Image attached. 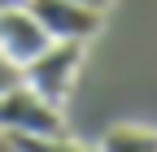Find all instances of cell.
<instances>
[{
  "label": "cell",
  "instance_id": "obj_1",
  "mask_svg": "<svg viewBox=\"0 0 157 152\" xmlns=\"http://www.w3.org/2000/svg\"><path fill=\"white\" fill-rule=\"evenodd\" d=\"M0 135L5 148H70L66 109L48 104L26 83L0 91Z\"/></svg>",
  "mask_w": 157,
  "mask_h": 152
},
{
  "label": "cell",
  "instance_id": "obj_2",
  "mask_svg": "<svg viewBox=\"0 0 157 152\" xmlns=\"http://www.w3.org/2000/svg\"><path fill=\"white\" fill-rule=\"evenodd\" d=\"M83 56H87V44H83V39H52V44L22 70V83H26L31 91H39L48 104L66 109L70 91H74V83H78V74H83Z\"/></svg>",
  "mask_w": 157,
  "mask_h": 152
},
{
  "label": "cell",
  "instance_id": "obj_3",
  "mask_svg": "<svg viewBox=\"0 0 157 152\" xmlns=\"http://www.w3.org/2000/svg\"><path fill=\"white\" fill-rule=\"evenodd\" d=\"M26 13L44 26L52 39H96L105 26V13H96L78 0H26Z\"/></svg>",
  "mask_w": 157,
  "mask_h": 152
},
{
  "label": "cell",
  "instance_id": "obj_4",
  "mask_svg": "<svg viewBox=\"0 0 157 152\" xmlns=\"http://www.w3.org/2000/svg\"><path fill=\"white\" fill-rule=\"evenodd\" d=\"M48 44H52V35L26 13V5H17V9H0V52H5L13 65L26 70Z\"/></svg>",
  "mask_w": 157,
  "mask_h": 152
},
{
  "label": "cell",
  "instance_id": "obj_5",
  "mask_svg": "<svg viewBox=\"0 0 157 152\" xmlns=\"http://www.w3.org/2000/svg\"><path fill=\"white\" fill-rule=\"evenodd\" d=\"M101 148H109V152H157V126H140V122L109 126Z\"/></svg>",
  "mask_w": 157,
  "mask_h": 152
},
{
  "label": "cell",
  "instance_id": "obj_6",
  "mask_svg": "<svg viewBox=\"0 0 157 152\" xmlns=\"http://www.w3.org/2000/svg\"><path fill=\"white\" fill-rule=\"evenodd\" d=\"M22 83V65H13L5 52H0V91H9V87H17Z\"/></svg>",
  "mask_w": 157,
  "mask_h": 152
},
{
  "label": "cell",
  "instance_id": "obj_7",
  "mask_svg": "<svg viewBox=\"0 0 157 152\" xmlns=\"http://www.w3.org/2000/svg\"><path fill=\"white\" fill-rule=\"evenodd\" d=\"M78 5H87V9H96V13H105V9L113 5V0H78Z\"/></svg>",
  "mask_w": 157,
  "mask_h": 152
},
{
  "label": "cell",
  "instance_id": "obj_8",
  "mask_svg": "<svg viewBox=\"0 0 157 152\" xmlns=\"http://www.w3.org/2000/svg\"><path fill=\"white\" fill-rule=\"evenodd\" d=\"M17 5H26V0H0V9H17Z\"/></svg>",
  "mask_w": 157,
  "mask_h": 152
}]
</instances>
